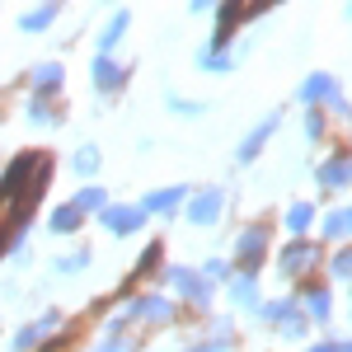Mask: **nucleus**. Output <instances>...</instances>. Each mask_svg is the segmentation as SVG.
I'll use <instances>...</instances> for the list:
<instances>
[{"mask_svg":"<svg viewBox=\"0 0 352 352\" xmlns=\"http://www.w3.org/2000/svg\"><path fill=\"white\" fill-rule=\"evenodd\" d=\"M179 202V188H169V192H160V197H151L146 207H155V212H164V207H174Z\"/></svg>","mask_w":352,"mask_h":352,"instance_id":"nucleus-4","label":"nucleus"},{"mask_svg":"<svg viewBox=\"0 0 352 352\" xmlns=\"http://www.w3.org/2000/svg\"><path fill=\"white\" fill-rule=\"evenodd\" d=\"M104 221H109L118 235H127V230H136V226H141V212H136V207H109V212H104Z\"/></svg>","mask_w":352,"mask_h":352,"instance_id":"nucleus-1","label":"nucleus"},{"mask_svg":"<svg viewBox=\"0 0 352 352\" xmlns=\"http://www.w3.org/2000/svg\"><path fill=\"white\" fill-rule=\"evenodd\" d=\"M217 207H221V197H217V192H207V197H197V202L188 207V217L192 221H212V217H217Z\"/></svg>","mask_w":352,"mask_h":352,"instance_id":"nucleus-2","label":"nucleus"},{"mask_svg":"<svg viewBox=\"0 0 352 352\" xmlns=\"http://www.w3.org/2000/svg\"><path fill=\"white\" fill-rule=\"evenodd\" d=\"M99 85H118V66H109V61H99Z\"/></svg>","mask_w":352,"mask_h":352,"instance_id":"nucleus-5","label":"nucleus"},{"mask_svg":"<svg viewBox=\"0 0 352 352\" xmlns=\"http://www.w3.org/2000/svg\"><path fill=\"white\" fill-rule=\"evenodd\" d=\"M71 226H80V207H76V202H71V207H61V212L52 217V230H61V235H66Z\"/></svg>","mask_w":352,"mask_h":352,"instance_id":"nucleus-3","label":"nucleus"}]
</instances>
